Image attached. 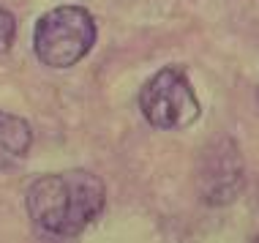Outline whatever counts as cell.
<instances>
[{"label": "cell", "mask_w": 259, "mask_h": 243, "mask_svg": "<svg viewBox=\"0 0 259 243\" xmlns=\"http://www.w3.org/2000/svg\"><path fill=\"white\" fill-rule=\"evenodd\" d=\"M104 180L88 170L52 172L33 180L25 205L27 216L41 232L55 238H76L104 211Z\"/></svg>", "instance_id": "1"}, {"label": "cell", "mask_w": 259, "mask_h": 243, "mask_svg": "<svg viewBox=\"0 0 259 243\" xmlns=\"http://www.w3.org/2000/svg\"><path fill=\"white\" fill-rule=\"evenodd\" d=\"M96 41V22L82 6H58L47 11L36 25L33 50L38 60L52 68L79 63Z\"/></svg>", "instance_id": "2"}, {"label": "cell", "mask_w": 259, "mask_h": 243, "mask_svg": "<svg viewBox=\"0 0 259 243\" xmlns=\"http://www.w3.org/2000/svg\"><path fill=\"white\" fill-rule=\"evenodd\" d=\"M139 109L145 120L161 131L191 126L202 112L197 93L180 68H161L156 77L145 82L139 93Z\"/></svg>", "instance_id": "3"}, {"label": "cell", "mask_w": 259, "mask_h": 243, "mask_svg": "<svg viewBox=\"0 0 259 243\" xmlns=\"http://www.w3.org/2000/svg\"><path fill=\"white\" fill-rule=\"evenodd\" d=\"M197 189L207 205H227L243 189V158L229 137L210 140L197 164Z\"/></svg>", "instance_id": "4"}, {"label": "cell", "mask_w": 259, "mask_h": 243, "mask_svg": "<svg viewBox=\"0 0 259 243\" xmlns=\"http://www.w3.org/2000/svg\"><path fill=\"white\" fill-rule=\"evenodd\" d=\"M33 142L30 126L17 115L0 109V170H11L27 156Z\"/></svg>", "instance_id": "5"}, {"label": "cell", "mask_w": 259, "mask_h": 243, "mask_svg": "<svg viewBox=\"0 0 259 243\" xmlns=\"http://www.w3.org/2000/svg\"><path fill=\"white\" fill-rule=\"evenodd\" d=\"M14 33H17V22L6 9H0V55H6L14 44Z\"/></svg>", "instance_id": "6"}, {"label": "cell", "mask_w": 259, "mask_h": 243, "mask_svg": "<svg viewBox=\"0 0 259 243\" xmlns=\"http://www.w3.org/2000/svg\"><path fill=\"white\" fill-rule=\"evenodd\" d=\"M256 101H259V88H256Z\"/></svg>", "instance_id": "7"}]
</instances>
